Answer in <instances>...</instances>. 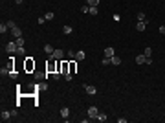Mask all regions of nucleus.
Segmentation results:
<instances>
[{"label":"nucleus","instance_id":"obj_1","mask_svg":"<svg viewBox=\"0 0 165 123\" xmlns=\"http://www.w3.org/2000/svg\"><path fill=\"white\" fill-rule=\"evenodd\" d=\"M6 50H8L9 53H15V52L18 50V44H17V42H8V46H6Z\"/></svg>","mask_w":165,"mask_h":123},{"label":"nucleus","instance_id":"obj_2","mask_svg":"<svg viewBox=\"0 0 165 123\" xmlns=\"http://www.w3.org/2000/svg\"><path fill=\"white\" fill-rule=\"evenodd\" d=\"M63 57H64V52H63V50H55V52L51 53V59H57V61H61Z\"/></svg>","mask_w":165,"mask_h":123},{"label":"nucleus","instance_id":"obj_3","mask_svg":"<svg viewBox=\"0 0 165 123\" xmlns=\"http://www.w3.org/2000/svg\"><path fill=\"white\" fill-rule=\"evenodd\" d=\"M99 114V110H97V107H90L88 108V118H92V119H95V116Z\"/></svg>","mask_w":165,"mask_h":123},{"label":"nucleus","instance_id":"obj_4","mask_svg":"<svg viewBox=\"0 0 165 123\" xmlns=\"http://www.w3.org/2000/svg\"><path fill=\"white\" fill-rule=\"evenodd\" d=\"M11 33H13V37H15V39H18V37H22V30H20L18 26L11 28Z\"/></svg>","mask_w":165,"mask_h":123},{"label":"nucleus","instance_id":"obj_5","mask_svg":"<svg viewBox=\"0 0 165 123\" xmlns=\"http://www.w3.org/2000/svg\"><path fill=\"white\" fill-rule=\"evenodd\" d=\"M82 88H85L86 94H90V96H94V94L97 92V88H95V86H90V85H82Z\"/></svg>","mask_w":165,"mask_h":123},{"label":"nucleus","instance_id":"obj_6","mask_svg":"<svg viewBox=\"0 0 165 123\" xmlns=\"http://www.w3.org/2000/svg\"><path fill=\"white\" fill-rule=\"evenodd\" d=\"M61 118H64V119L70 118V108H68V107H63V108H61Z\"/></svg>","mask_w":165,"mask_h":123},{"label":"nucleus","instance_id":"obj_7","mask_svg":"<svg viewBox=\"0 0 165 123\" xmlns=\"http://www.w3.org/2000/svg\"><path fill=\"white\" fill-rule=\"evenodd\" d=\"M145 28H147V22H143V20H138L136 30H138V31H145Z\"/></svg>","mask_w":165,"mask_h":123},{"label":"nucleus","instance_id":"obj_8","mask_svg":"<svg viewBox=\"0 0 165 123\" xmlns=\"http://www.w3.org/2000/svg\"><path fill=\"white\" fill-rule=\"evenodd\" d=\"M61 72H63V74H68V72H70V63H66V61H64V63H61Z\"/></svg>","mask_w":165,"mask_h":123},{"label":"nucleus","instance_id":"obj_9","mask_svg":"<svg viewBox=\"0 0 165 123\" xmlns=\"http://www.w3.org/2000/svg\"><path fill=\"white\" fill-rule=\"evenodd\" d=\"M145 61H147V57L145 55H136V64H145Z\"/></svg>","mask_w":165,"mask_h":123},{"label":"nucleus","instance_id":"obj_10","mask_svg":"<svg viewBox=\"0 0 165 123\" xmlns=\"http://www.w3.org/2000/svg\"><path fill=\"white\" fill-rule=\"evenodd\" d=\"M33 68H35V63L31 61V57H28L26 59V70H33Z\"/></svg>","mask_w":165,"mask_h":123},{"label":"nucleus","instance_id":"obj_11","mask_svg":"<svg viewBox=\"0 0 165 123\" xmlns=\"http://www.w3.org/2000/svg\"><path fill=\"white\" fill-rule=\"evenodd\" d=\"M11 112H8V110H2V121H8V119H11Z\"/></svg>","mask_w":165,"mask_h":123},{"label":"nucleus","instance_id":"obj_12","mask_svg":"<svg viewBox=\"0 0 165 123\" xmlns=\"http://www.w3.org/2000/svg\"><path fill=\"white\" fill-rule=\"evenodd\" d=\"M114 55H116L114 48H107V50H105V57H114Z\"/></svg>","mask_w":165,"mask_h":123},{"label":"nucleus","instance_id":"obj_13","mask_svg":"<svg viewBox=\"0 0 165 123\" xmlns=\"http://www.w3.org/2000/svg\"><path fill=\"white\" fill-rule=\"evenodd\" d=\"M110 63H112V64H116V66H119V64H121V59L114 55V57H110Z\"/></svg>","mask_w":165,"mask_h":123},{"label":"nucleus","instance_id":"obj_14","mask_svg":"<svg viewBox=\"0 0 165 123\" xmlns=\"http://www.w3.org/2000/svg\"><path fill=\"white\" fill-rule=\"evenodd\" d=\"M85 57H86V53H85V52H82V50L75 53V59H77V61H82V59H85Z\"/></svg>","mask_w":165,"mask_h":123},{"label":"nucleus","instance_id":"obj_15","mask_svg":"<svg viewBox=\"0 0 165 123\" xmlns=\"http://www.w3.org/2000/svg\"><path fill=\"white\" fill-rule=\"evenodd\" d=\"M72 31H73V28H72V26H63V33H64V35H70Z\"/></svg>","mask_w":165,"mask_h":123},{"label":"nucleus","instance_id":"obj_16","mask_svg":"<svg viewBox=\"0 0 165 123\" xmlns=\"http://www.w3.org/2000/svg\"><path fill=\"white\" fill-rule=\"evenodd\" d=\"M95 119H97V121H107V114H103V112H99V114L95 116Z\"/></svg>","mask_w":165,"mask_h":123},{"label":"nucleus","instance_id":"obj_17","mask_svg":"<svg viewBox=\"0 0 165 123\" xmlns=\"http://www.w3.org/2000/svg\"><path fill=\"white\" fill-rule=\"evenodd\" d=\"M90 15H97L99 13V9H97V6H90V11H88Z\"/></svg>","mask_w":165,"mask_h":123},{"label":"nucleus","instance_id":"obj_18","mask_svg":"<svg viewBox=\"0 0 165 123\" xmlns=\"http://www.w3.org/2000/svg\"><path fill=\"white\" fill-rule=\"evenodd\" d=\"M44 52H46V53H48V55H51V53H53V52H55V50H53V48H51V46H50V44H46V46H44Z\"/></svg>","mask_w":165,"mask_h":123},{"label":"nucleus","instance_id":"obj_19","mask_svg":"<svg viewBox=\"0 0 165 123\" xmlns=\"http://www.w3.org/2000/svg\"><path fill=\"white\" fill-rule=\"evenodd\" d=\"M143 55H145V57H151V55H152V50H151V46H147V48H145Z\"/></svg>","mask_w":165,"mask_h":123},{"label":"nucleus","instance_id":"obj_20","mask_svg":"<svg viewBox=\"0 0 165 123\" xmlns=\"http://www.w3.org/2000/svg\"><path fill=\"white\" fill-rule=\"evenodd\" d=\"M138 20H143V22H147V15H145V13H138Z\"/></svg>","mask_w":165,"mask_h":123},{"label":"nucleus","instance_id":"obj_21","mask_svg":"<svg viewBox=\"0 0 165 123\" xmlns=\"http://www.w3.org/2000/svg\"><path fill=\"white\" fill-rule=\"evenodd\" d=\"M6 31H8V24H4V22H2V24H0V33L4 35Z\"/></svg>","mask_w":165,"mask_h":123},{"label":"nucleus","instance_id":"obj_22","mask_svg":"<svg viewBox=\"0 0 165 123\" xmlns=\"http://www.w3.org/2000/svg\"><path fill=\"white\" fill-rule=\"evenodd\" d=\"M37 22H39V24H44V22H46V17H44V15H42V17H39V18H37Z\"/></svg>","mask_w":165,"mask_h":123},{"label":"nucleus","instance_id":"obj_23","mask_svg":"<svg viewBox=\"0 0 165 123\" xmlns=\"http://www.w3.org/2000/svg\"><path fill=\"white\" fill-rule=\"evenodd\" d=\"M101 63H103V64H105V66H107V64H112V63H110V57H105V59H103V61H101Z\"/></svg>","mask_w":165,"mask_h":123},{"label":"nucleus","instance_id":"obj_24","mask_svg":"<svg viewBox=\"0 0 165 123\" xmlns=\"http://www.w3.org/2000/svg\"><path fill=\"white\" fill-rule=\"evenodd\" d=\"M44 17H46V20H53V17H55V15H53V13H50V11H48V13H46V15H44Z\"/></svg>","mask_w":165,"mask_h":123},{"label":"nucleus","instance_id":"obj_25","mask_svg":"<svg viewBox=\"0 0 165 123\" xmlns=\"http://www.w3.org/2000/svg\"><path fill=\"white\" fill-rule=\"evenodd\" d=\"M66 55H68V57H72V59H75V52H73V50H68V52H66Z\"/></svg>","mask_w":165,"mask_h":123},{"label":"nucleus","instance_id":"obj_26","mask_svg":"<svg viewBox=\"0 0 165 123\" xmlns=\"http://www.w3.org/2000/svg\"><path fill=\"white\" fill-rule=\"evenodd\" d=\"M75 68H77V64H75V63H70V74H73Z\"/></svg>","mask_w":165,"mask_h":123},{"label":"nucleus","instance_id":"obj_27","mask_svg":"<svg viewBox=\"0 0 165 123\" xmlns=\"http://www.w3.org/2000/svg\"><path fill=\"white\" fill-rule=\"evenodd\" d=\"M88 6H99V0H88Z\"/></svg>","mask_w":165,"mask_h":123},{"label":"nucleus","instance_id":"obj_28","mask_svg":"<svg viewBox=\"0 0 165 123\" xmlns=\"http://www.w3.org/2000/svg\"><path fill=\"white\" fill-rule=\"evenodd\" d=\"M64 79H66V81H72V79H73V75L68 72V74H64Z\"/></svg>","mask_w":165,"mask_h":123},{"label":"nucleus","instance_id":"obj_29","mask_svg":"<svg viewBox=\"0 0 165 123\" xmlns=\"http://www.w3.org/2000/svg\"><path fill=\"white\" fill-rule=\"evenodd\" d=\"M81 11H82V13H88V11H90V6H82Z\"/></svg>","mask_w":165,"mask_h":123},{"label":"nucleus","instance_id":"obj_30","mask_svg":"<svg viewBox=\"0 0 165 123\" xmlns=\"http://www.w3.org/2000/svg\"><path fill=\"white\" fill-rule=\"evenodd\" d=\"M6 24H8V28H15V26H17V24L13 22V20H8V22H6Z\"/></svg>","mask_w":165,"mask_h":123},{"label":"nucleus","instance_id":"obj_31","mask_svg":"<svg viewBox=\"0 0 165 123\" xmlns=\"http://www.w3.org/2000/svg\"><path fill=\"white\" fill-rule=\"evenodd\" d=\"M17 44H18V46H22V44H24V39H22V37H18V39H17Z\"/></svg>","mask_w":165,"mask_h":123},{"label":"nucleus","instance_id":"obj_32","mask_svg":"<svg viewBox=\"0 0 165 123\" xmlns=\"http://www.w3.org/2000/svg\"><path fill=\"white\" fill-rule=\"evenodd\" d=\"M17 52H18L20 55H24V52H26V50H24V46H18V50H17Z\"/></svg>","mask_w":165,"mask_h":123},{"label":"nucleus","instance_id":"obj_33","mask_svg":"<svg viewBox=\"0 0 165 123\" xmlns=\"http://www.w3.org/2000/svg\"><path fill=\"white\" fill-rule=\"evenodd\" d=\"M53 79H61V72H53Z\"/></svg>","mask_w":165,"mask_h":123},{"label":"nucleus","instance_id":"obj_34","mask_svg":"<svg viewBox=\"0 0 165 123\" xmlns=\"http://www.w3.org/2000/svg\"><path fill=\"white\" fill-rule=\"evenodd\" d=\"M158 31H160V33H161V35H165V26H161V28H160V30H158Z\"/></svg>","mask_w":165,"mask_h":123}]
</instances>
